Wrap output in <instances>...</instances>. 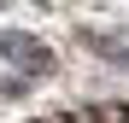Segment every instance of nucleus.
I'll return each mask as SVG.
<instances>
[{"label": "nucleus", "mask_w": 129, "mask_h": 123, "mask_svg": "<svg viewBox=\"0 0 129 123\" xmlns=\"http://www.w3.org/2000/svg\"><path fill=\"white\" fill-rule=\"evenodd\" d=\"M41 123H129V106H76V111H53Z\"/></svg>", "instance_id": "nucleus-1"}, {"label": "nucleus", "mask_w": 129, "mask_h": 123, "mask_svg": "<svg viewBox=\"0 0 129 123\" xmlns=\"http://www.w3.org/2000/svg\"><path fill=\"white\" fill-rule=\"evenodd\" d=\"M6 53H12V59H24L29 70H47V53H41L35 41H24V35H12V41H6Z\"/></svg>", "instance_id": "nucleus-2"}]
</instances>
